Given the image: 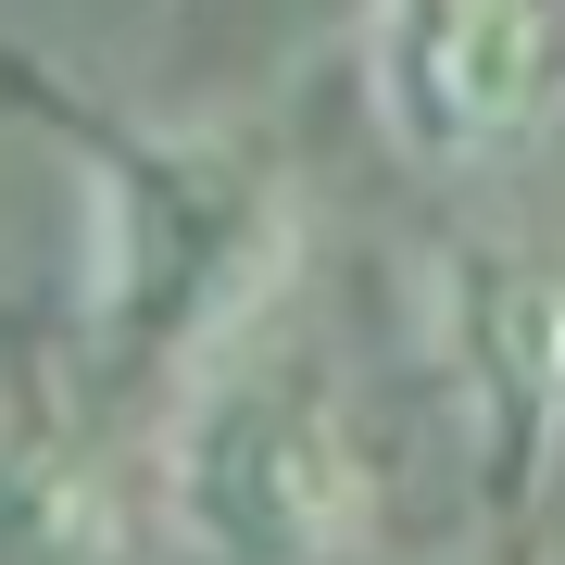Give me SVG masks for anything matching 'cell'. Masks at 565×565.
I'll list each match as a JSON object with an SVG mask.
<instances>
[{
	"label": "cell",
	"instance_id": "cell-2",
	"mask_svg": "<svg viewBox=\"0 0 565 565\" xmlns=\"http://www.w3.org/2000/svg\"><path fill=\"white\" fill-rule=\"evenodd\" d=\"M163 515L214 565H340L364 541V452L315 377L214 364L163 440Z\"/></svg>",
	"mask_w": 565,
	"mask_h": 565
},
{
	"label": "cell",
	"instance_id": "cell-3",
	"mask_svg": "<svg viewBox=\"0 0 565 565\" xmlns=\"http://www.w3.org/2000/svg\"><path fill=\"white\" fill-rule=\"evenodd\" d=\"M364 88L415 163H515L565 126V0H364Z\"/></svg>",
	"mask_w": 565,
	"mask_h": 565
},
{
	"label": "cell",
	"instance_id": "cell-1",
	"mask_svg": "<svg viewBox=\"0 0 565 565\" xmlns=\"http://www.w3.org/2000/svg\"><path fill=\"white\" fill-rule=\"evenodd\" d=\"M39 114L88 151V189H102V364L126 390L189 377L239 340V327L277 302L289 277V189L277 163L239 139H163V126H102L76 102Z\"/></svg>",
	"mask_w": 565,
	"mask_h": 565
},
{
	"label": "cell",
	"instance_id": "cell-5",
	"mask_svg": "<svg viewBox=\"0 0 565 565\" xmlns=\"http://www.w3.org/2000/svg\"><path fill=\"white\" fill-rule=\"evenodd\" d=\"M0 565H126L114 478L51 415H0Z\"/></svg>",
	"mask_w": 565,
	"mask_h": 565
},
{
	"label": "cell",
	"instance_id": "cell-4",
	"mask_svg": "<svg viewBox=\"0 0 565 565\" xmlns=\"http://www.w3.org/2000/svg\"><path fill=\"white\" fill-rule=\"evenodd\" d=\"M440 340L465 364V403L503 478H541L553 427H565V277L515 252H452L440 277Z\"/></svg>",
	"mask_w": 565,
	"mask_h": 565
}]
</instances>
